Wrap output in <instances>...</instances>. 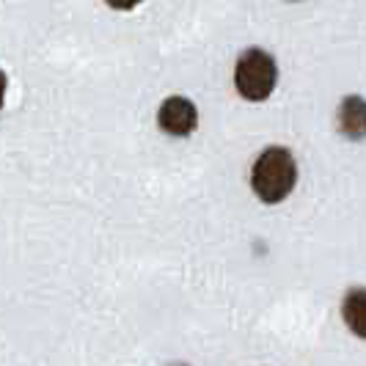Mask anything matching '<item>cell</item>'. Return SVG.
Instances as JSON below:
<instances>
[{"label":"cell","instance_id":"1","mask_svg":"<svg viewBox=\"0 0 366 366\" xmlns=\"http://www.w3.org/2000/svg\"><path fill=\"white\" fill-rule=\"evenodd\" d=\"M297 182V163L292 152L284 147L264 149L251 168V187L259 202L281 204L295 190Z\"/></svg>","mask_w":366,"mask_h":366},{"label":"cell","instance_id":"2","mask_svg":"<svg viewBox=\"0 0 366 366\" xmlns=\"http://www.w3.org/2000/svg\"><path fill=\"white\" fill-rule=\"evenodd\" d=\"M275 80H278V69H275L273 55L264 53L262 47H248L237 58L234 86H237L239 97H245L248 102L267 99L275 89Z\"/></svg>","mask_w":366,"mask_h":366},{"label":"cell","instance_id":"3","mask_svg":"<svg viewBox=\"0 0 366 366\" xmlns=\"http://www.w3.org/2000/svg\"><path fill=\"white\" fill-rule=\"evenodd\" d=\"M196 122H199V113H196V105L187 97H168L160 105V110H157L160 129L174 135V138L190 135L196 129Z\"/></svg>","mask_w":366,"mask_h":366},{"label":"cell","instance_id":"4","mask_svg":"<svg viewBox=\"0 0 366 366\" xmlns=\"http://www.w3.org/2000/svg\"><path fill=\"white\" fill-rule=\"evenodd\" d=\"M339 129L352 141L366 138V99L358 94H350L339 105Z\"/></svg>","mask_w":366,"mask_h":366},{"label":"cell","instance_id":"5","mask_svg":"<svg viewBox=\"0 0 366 366\" xmlns=\"http://www.w3.org/2000/svg\"><path fill=\"white\" fill-rule=\"evenodd\" d=\"M342 320L352 336L366 339V287H352L342 297Z\"/></svg>","mask_w":366,"mask_h":366},{"label":"cell","instance_id":"6","mask_svg":"<svg viewBox=\"0 0 366 366\" xmlns=\"http://www.w3.org/2000/svg\"><path fill=\"white\" fill-rule=\"evenodd\" d=\"M110 9H119V11H129V9H135L138 3H144V0H108Z\"/></svg>","mask_w":366,"mask_h":366},{"label":"cell","instance_id":"7","mask_svg":"<svg viewBox=\"0 0 366 366\" xmlns=\"http://www.w3.org/2000/svg\"><path fill=\"white\" fill-rule=\"evenodd\" d=\"M168 366H190V364H168Z\"/></svg>","mask_w":366,"mask_h":366}]
</instances>
